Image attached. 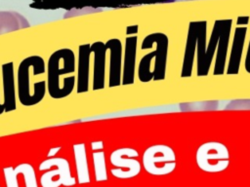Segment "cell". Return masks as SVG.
<instances>
[{
	"label": "cell",
	"mask_w": 250,
	"mask_h": 187,
	"mask_svg": "<svg viewBox=\"0 0 250 187\" xmlns=\"http://www.w3.org/2000/svg\"><path fill=\"white\" fill-rule=\"evenodd\" d=\"M47 87L49 94L54 98H62L68 95L74 87L75 57L68 49L55 52L48 61Z\"/></svg>",
	"instance_id": "1"
},
{
	"label": "cell",
	"mask_w": 250,
	"mask_h": 187,
	"mask_svg": "<svg viewBox=\"0 0 250 187\" xmlns=\"http://www.w3.org/2000/svg\"><path fill=\"white\" fill-rule=\"evenodd\" d=\"M45 73L44 59L38 56L24 58L18 70V91L21 104L29 106L38 103L45 94L46 81L36 80Z\"/></svg>",
	"instance_id": "2"
},
{
	"label": "cell",
	"mask_w": 250,
	"mask_h": 187,
	"mask_svg": "<svg viewBox=\"0 0 250 187\" xmlns=\"http://www.w3.org/2000/svg\"><path fill=\"white\" fill-rule=\"evenodd\" d=\"M197 164L205 171L217 172L225 169L229 165V152L220 143L202 145L196 154Z\"/></svg>",
	"instance_id": "3"
},
{
	"label": "cell",
	"mask_w": 250,
	"mask_h": 187,
	"mask_svg": "<svg viewBox=\"0 0 250 187\" xmlns=\"http://www.w3.org/2000/svg\"><path fill=\"white\" fill-rule=\"evenodd\" d=\"M150 172L154 173H168L172 171L175 168V156L171 149L163 147L156 152H154L149 160Z\"/></svg>",
	"instance_id": "4"
},
{
	"label": "cell",
	"mask_w": 250,
	"mask_h": 187,
	"mask_svg": "<svg viewBox=\"0 0 250 187\" xmlns=\"http://www.w3.org/2000/svg\"><path fill=\"white\" fill-rule=\"evenodd\" d=\"M3 73V98L5 111H11L16 108L15 82H14V64L8 62L2 66Z\"/></svg>",
	"instance_id": "5"
},
{
	"label": "cell",
	"mask_w": 250,
	"mask_h": 187,
	"mask_svg": "<svg viewBox=\"0 0 250 187\" xmlns=\"http://www.w3.org/2000/svg\"><path fill=\"white\" fill-rule=\"evenodd\" d=\"M95 51L94 66V89L104 87V73L105 60V47L103 44H95L92 48Z\"/></svg>",
	"instance_id": "6"
},
{
	"label": "cell",
	"mask_w": 250,
	"mask_h": 187,
	"mask_svg": "<svg viewBox=\"0 0 250 187\" xmlns=\"http://www.w3.org/2000/svg\"><path fill=\"white\" fill-rule=\"evenodd\" d=\"M113 43L110 47V66H109V86H116L120 83V67H121V49Z\"/></svg>",
	"instance_id": "7"
},
{
	"label": "cell",
	"mask_w": 250,
	"mask_h": 187,
	"mask_svg": "<svg viewBox=\"0 0 250 187\" xmlns=\"http://www.w3.org/2000/svg\"><path fill=\"white\" fill-rule=\"evenodd\" d=\"M90 50L87 48L80 49L79 55V69H78V89L77 92H85L88 88V68Z\"/></svg>",
	"instance_id": "8"
},
{
	"label": "cell",
	"mask_w": 250,
	"mask_h": 187,
	"mask_svg": "<svg viewBox=\"0 0 250 187\" xmlns=\"http://www.w3.org/2000/svg\"><path fill=\"white\" fill-rule=\"evenodd\" d=\"M4 111H5V104H4V101H2V95L0 92V114Z\"/></svg>",
	"instance_id": "9"
}]
</instances>
